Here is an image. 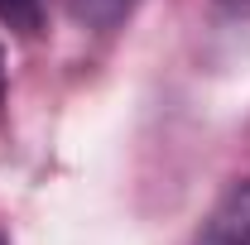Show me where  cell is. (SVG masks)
Instances as JSON below:
<instances>
[{"mask_svg": "<svg viewBox=\"0 0 250 245\" xmlns=\"http://www.w3.org/2000/svg\"><path fill=\"white\" fill-rule=\"evenodd\" d=\"M0 20L15 34L34 39V34L43 29V0H0Z\"/></svg>", "mask_w": 250, "mask_h": 245, "instance_id": "obj_2", "label": "cell"}, {"mask_svg": "<svg viewBox=\"0 0 250 245\" xmlns=\"http://www.w3.org/2000/svg\"><path fill=\"white\" fill-rule=\"evenodd\" d=\"M217 10L226 20H250V0H217Z\"/></svg>", "mask_w": 250, "mask_h": 245, "instance_id": "obj_3", "label": "cell"}, {"mask_svg": "<svg viewBox=\"0 0 250 245\" xmlns=\"http://www.w3.org/2000/svg\"><path fill=\"white\" fill-rule=\"evenodd\" d=\"M197 245H250V178L231 183L202 221Z\"/></svg>", "mask_w": 250, "mask_h": 245, "instance_id": "obj_1", "label": "cell"}, {"mask_svg": "<svg viewBox=\"0 0 250 245\" xmlns=\"http://www.w3.org/2000/svg\"><path fill=\"white\" fill-rule=\"evenodd\" d=\"M0 245H5V241H0Z\"/></svg>", "mask_w": 250, "mask_h": 245, "instance_id": "obj_5", "label": "cell"}, {"mask_svg": "<svg viewBox=\"0 0 250 245\" xmlns=\"http://www.w3.org/2000/svg\"><path fill=\"white\" fill-rule=\"evenodd\" d=\"M0 106H5V53H0Z\"/></svg>", "mask_w": 250, "mask_h": 245, "instance_id": "obj_4", "label": "cell"}]
</instances>
